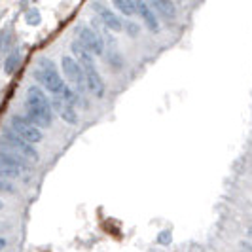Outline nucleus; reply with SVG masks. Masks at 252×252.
Listing matches in <instances>:
<instances>
[{
    "mask_svg": "<svg viewBox=\"0 0 252 252\" xmlns=\"http://www.w3.org/2000/svg\"><path fill=\"white\" fill-rule=\"evenodd\" d=\"M25 116L34 124V126L50 127L53 124V106H51V99L46 97V89L42 86H31L27 89L25 97Z\"/></svg>",
    "mask_w": 252,
    "mask_h": 252,
    "instance_id": "nucleus-1",
    "label": "nucleus"
},
{
    "mask_svg": "<svg viewBox=\"0 0 252 252\" xmlns=\"http://www.w3.org/2000/svg\"><path fill=\"white\" fill-rule=\"evenodd\" d=\"M32 76L38 82V86H42L48 93L55 95V97H59L64 91V88H66V84H64V80L59 74L55 63L48 57H40L38 59V66L34 68Z\"/></svg>",
    "mask_w": 252,
    "mask_h": 252,
    "instance_id": "nucleus-2",
    "label": "nucleus"
},
{
    "mask_svg": "<svg viewBox=\"0 0 252 252\" xmlns=\"http://www.w3.org/2000/svg\"><path fill=\"white\" fill-rule=\"evenodd\" d=\"M2 140H4V148H8V150L19 154L21 158H25L27 161L36 163L38 159H40L36 148H34L29 140H25L23 137H19L12 127H4V131H2Z\"/></svg>",
    "mask_w": 252,
    "mask_h": 252,
    "instance_id": "nucleus-3",
    "label": "nucleus"
},
{
    "mask_svg": "<svg viewBox=\"0 0 252 252\" xmlns=\"http://www.w3.org/2000/svg\"><path fill=\"white\" fill-rule=\"evenodd\" d=\"M74 34H76V40H80L82 46L88 48L95 57L104 55V42H106V40H102L101 32H99L95 27L78 23L74 29Z\"/></svg>",
    "mask_w": 252,
    "mask_h": 252,
    "instance_id": "nucleus-4",
    "label": "nucleus"
},
{
    "mask_svg": "<svg viewBox=\"0 0 252 252\" xmlns=\"http://www.w3.org/2000/svg\"><path fill=\"white\" fill-rule=\"evenodd\" d=\"M61 70H63L64 78L78 89V93L86 91V68L82 66V63L76 59L74 55H64L61 59Z\"/></svg>",
    "mask_w": 252,
    "mask_h": 252,
    "instance_id": "nucleus-5",
    "label": "nucleus"
},
{
    "mask_svg": "<svg viewBox=\"0 0 252 252\" xmlns=\"http://www.w3.org/2000/svg\"><path fill=\"white\" fill-rule=\"evenodd\" d=\"M10 127H12L19 137H23L25 140H29L31 144H38V142L44 140V131H42V127L34 126L27 116H17V114H13L12 118H10Z\"/></svg>",
    "mask_w": 252,
    "mask_h": 252,
    "instance_id": "nucleus-6",
    "label": "nucleus"
},
{
    "mask_svg": "<svg viewBox=\"0 0 252 252\" xmlns=\"http://www.w3.org/2000/svg\"><path fill=\"white\" fill-rule=\"evenodd\" d=\"M91 10L95 12L97 19H99L110 32H122V31H126V21H122V17L114 12V10H110L104 2L93 0V2H91Z\"/></svg>",
    "mask_w": 252,
    "mask_h": 252,
    "instance_id": "nucleus-7",
    "label": "nucleus"
},
{
    "mask_svg": "<svg viewBox=\"0 0 252 252\" xmlns=\"http://www.w3.org/2000/svg\"><path fill=\"white\" fill-rule=\"evenodd\" d=\"M25 158H21L19 154L8 150V148H2L0 152V173L4 178H19L23 169H25Z\"/></svg>",
    "mask_w": 252,
    "mask_h": 252,
    "instance_id": "nucleus-8",
    "label": "nucleus"
},
{
    "mask_svg": "<svg viewBox=\"0 0 252 252\" xmlns=\"http://www.w3.org/2000/svg\"><path fill=\"white\" fill-rule=\"evenodd\" d=\"M135 8H137V15L144 23V27L150 32H159L161 25H159V19H158V12L152 8L150 0H135Z\"/></svg>",
    "mask_w": 252,
    "mask_h": 252,
    "instance_id": "nucleus-9",
    "label": "nucleus"
},
{
    "mask_svg": "<svg viewBox=\"0 0 252 252\" xmlns=\"http://www.w3.org/2000/svg\"><path fill=\"white\" fill-rule=\"evenodd\" d=\"M51 106H53V112H57V116L63 120L64 124L68 126H78L80 118H78V112H76L74 104L66 102L61 97H53L51 99Z\"/></svg>",
    "mask_w": 252,
    "mask_h": 252,
    "instance_id": "nucleus-10",
    "label": "nucleus"
},
{
    "mask_svg": "<svg viewBox=\"0 0 252 252\" xmlns=\"http://www.w3.org/2000/svg\"><path fill=\"white\" fill-rule=\"evenodd\" d=\"M86 86H88V91L93 97H97V99H102V97H104L106 84H104L102 76L99 74L97 66H88V68H86Z\"/></svg>",
    "mask_w": 252,
    "mask_h": 252,
    "instance_id": "nucleus-11",
    "label": "nucleus"
},
{
    "mask_svg": "<svg viewBox=\"0 0 252 252\" xmlns=\"http://www.w3.org/2000/svg\"><path fill=\"white\" fill-rule=\"evenodd\" d=\"M70 51H72V55H74L76 59L82 63L84 68L95 66V55H93L88 48H84L80 40H72V42H70Z\"/></svg>",
    "mask_w": 252,
    "mask_h": 252,
    "instance_id": "nucleus-12",
    "label": "nucleus"
},
{
    "mask_svg": "<svg viewBox=\"0 0 252 252\" xmlns=\"http://www.w3.org/2000/svg\"><path fill=\"white\" fill-rule=\"evenodd\" d=\"M152 8L167 21H173L177 17V4L175 0H150Z\"/></svg>",
    "mask_w": 252,
    "mask_h": 252,
    "instance_id": "nucleus-13",
    "label": "nucleus"
},
{
    "mask_svg": "<svg viewBox=\"0 0 252 252\" xmlns=\"http://www.w3.org/2000/svg\"><path fill=\"white\" fill-rule=\"evenodd\" d=\"M21 61H23L21 51L12 50L8 55H6V59H4V72H6L8 76H12L13 72H17V68L21 66Z\"/></svg>",
    "mask_w": 252,
    "mask_h": 252,
    "instance_id": "nucleus-14",
    "label": "nucleus"
},
{
    "mask_svg": "<svg viewBox=\"0 0 252 252\" xmlns=\"http://www.w3.org/2000/svg\"><path fill=\"white\" fill-rule=\"evenodd\" d=\"M114 8L122 15L126 17H133L137 13V8H135V0H112Z\"/></svg>",
    "mask_w": 252,
    "mask_h": 252,
    "instance_id": "nucleus-15",
    "label": "nucleus"
},
{
    "mask_svg": "<svg viewBox=\"0 0 252 252\" xmlns=\"http://www.w3.org/2000/svg\"><path fill=\"white\" fill-rule=\"evenodd\" d=\"M106 59H108V63L112 64L114 68H122V64H124V59H122L120 51L116 50V48L112 51H106Z\"/></svg>",
    "mask_w": 252,
    "mask_h": 252,
    "instance_id": "nucleus-16",
    "label": "nucleus"
},
{
    "mask_svg": "<svg viewBox=\"0 0 252 252\" xmlns=\"http://www.w3.org/2000/svg\"><path fill=\"white\" fill-rule=\"evenodd\" d=\"M25 21L31 27H36V25H40V21H42V15H40V12H38L36 8H31V10L25 13Z\"/></svg>",
    "mask_w": 252,
    "mask_h": 252,
    "instance_id": "nucleus-17",
    "label": "nucleus"
},
{
    "mask_svg": "<svg viewBox=\"0 0 252 252\" xmlns=\"http://www.w3.org/2000/svg\"><path fill=\"white\" fill-rule=\"evenodd\" d=\"M126 32H127V34H129L131 38L139 36L140 27L137 25V23H133V21H126Z\"/></svg>",
    "mask_w": 252,
    "mask_h": 252,
    "instance_id": "nucleus-18",
    "label": "nucleus"
},
{
    "mask_svg": "<svg viewBox=\"0 0 252 252\" xmlns=\"http://www.w3.org/2000/svg\"><path fill=\"white\" fill-rule=\"evenodd\" d=\"M0 247H2V251L6 249V239H4V237H2V241H0Z\"/></svg>",
    "mask_w": 252,
    "mask_h": 252,
    "instance_id": "nucleus-19",
    "label": "nucleus"
},
{
    "mask_svg": "<svg viewBox=\"0 0 252 252\" xmlns=\"http://www.w3.org/2000/svg\"><path fill=\"white\" fill-rule=\"evenodd\" d=\"M251 233H252V227H251Z\"/></svg>",
    "mask_w": 252,
    "mask_h": 252,
    "instance_id": "nucleus-20",
    "label": "nucleus"
}]
</instances>
